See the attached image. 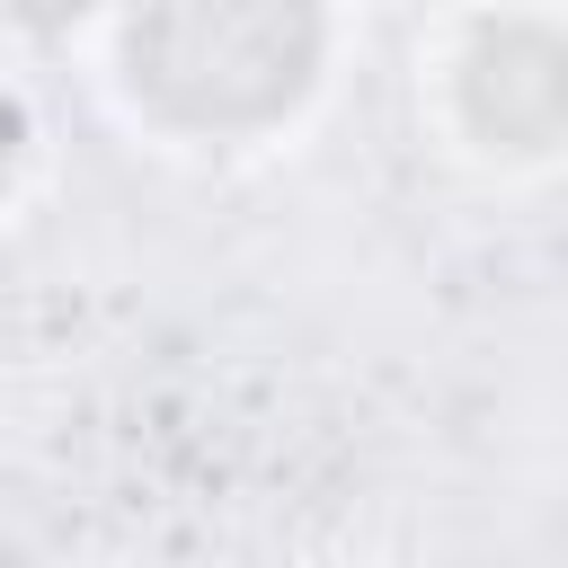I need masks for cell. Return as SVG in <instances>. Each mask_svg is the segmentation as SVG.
<instances>
[{
    "label": "cell",
    "instance_id": "cell-3",
    "mask_svg": "<svg viewBox=\"0 0 568 568\" xmlns=\"http://www.w3.org/2000/svg\"><path fill=\"white\" fill-rule=\"evenodd\" d=\"M18 27H36V36H62L71 18H89V0H0Z\"/></svg>",
    "mask_w": 568,
    "mask_h": 568
},
{
    "label": "cell",
    "instance_id": "cell-2",
    "mask_svg": "<svg viewBox=\"0 0 568 568\" xmlns=\"http://www.w3.org/2000/svg\"><path fill=\"white\" fill-rule=\"evenodd\" d=\"M559 106H568V62H559L550 27L497 18V27L470 36V53H462V115H470L479 142L550 151L559 142Z\"/></svg>",
    "mask_w": 568,
    "mask_h": 568
},
{
    "label": "cell",
    "instance_id": "cell-1",
    "mask_svg": "<svg viewBox=\"0 0 568 568\" xmlns=\"http://www.w3.org/2000/svg\"><path fill=\"white\" fill-rule=\"evenodd\" d=\"M133 89L195 133L284 115L320 71V0H133Z\"/></svg>",
    "mask_w": 568,
    "mask_h": 568
},
{
    "label": "cell",
    "instance_id": "cell-4",
    "mask_svg": "<svg viewBox=\"0 0 568 568\" xmlns=\"http://www.w3.org/2000/svg\"><path fill=\"white\" fill-rule=\"evenodd\" d=\"M18 151H27V115H18V98H0V186H9Z\"/></svg>",
    "mask_w": 568,
    "mask_h": 568
}]
</instances>
